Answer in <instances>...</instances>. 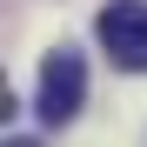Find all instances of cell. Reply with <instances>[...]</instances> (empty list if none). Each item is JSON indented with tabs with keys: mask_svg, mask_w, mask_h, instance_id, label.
Segmentation results:
<instances>
[{
	"mask_svg": "<svg viewBox=\"0 0 147 147\" xmlns=\"http://www.w3.org/2000/svg\"><path fill=\"white\" fill-rule=\"evenodd\" d=\"M87 100V60L74 54V47H54V54L40 60V94H34V107L47 127H67L74 114H80Z\"/></svg>",
	"mask_w": 147,
	"mask_h": 147,
	"instance_id": "obj_1",
	"label": "cell"
},
{
	"mask_svg": "<svg viewBox=\"0 0 147 147\" xmlns=\"http://www.w3.org/2000/svg\"><path fill=\"white\" fill-rule=\"evenodd\" d=\"M94 34L120 74H147V0H107Z\"/></svg>",
	"mask_w": 147,
	"mask_h": 147,
	"instance_id": "obj_2",
	"label": "cell"
},
{
	"mask_svg": "<svg viewBox=\"0 0 147 147\" xmlns=\"http://www.w3.org/2000/svg\"><path fill=\"white\" fill-rule=\"evenodd\" d=\"M7 147H40V140H27V134H20V140H7Z\"/></svg>",
	"mask_w": 147,
	"mask_h": 147,
	"instance_id": "obj_3",
	"label": "cell"
}]
</instances>
